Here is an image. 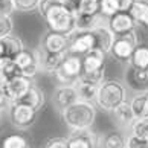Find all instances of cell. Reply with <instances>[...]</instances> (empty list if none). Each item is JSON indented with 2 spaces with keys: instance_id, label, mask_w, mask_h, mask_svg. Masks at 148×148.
Instances as JSON below:
<instances>
[{
  "instance_id": "cell-1",
  "label": "cell",
  "mask_w": 148,
  "mask_h": 148,
  "mask_svg": "<svg viewBox=\"0 0 148 148\" xmlns=\"http://www.w3.org/2000/svg\"><path fill=\"white\" fill-rule=\"evenodd\" d=\"M61 118L70 130L92 128L96 119V108L93 106V102L79 99L73 102L72 106L66 107L64 110H61Z\"/></svg>"
},
{
  "instance_id": "cell-2",
  "label": "cell",
  "mask_w": 148,
  "mask_h": 148,
  "mask_svg": "<svg viewBox=\"0 0 148 148\" xmlns=\"http://www.w3.org/2000/svg\"><path fill=\"white\" fill-rule=\"evenodd\" d=\"M43 18L46 20L49 31H55L69 37L76 31V14L66 6L63 0H58Z\"/></svg>"
},
{
  "instance_id": "cell-3",
  "label": "cell",
  "mask_w": 148,
  "mask_h": 148,
  "mask_svg": "<svg viewBox=\"0 0 148 148\" xmlns=\"http://www.w3.org/2000/svg\"><path fill=\"white\" fill-rule=\"evenodd\" d=\"M124 101H127L125 86L118 79H106L98 89V96L95 102L104 112L113 113Z\"/></svg>"
},
{
  "instance_id": "cell-4",
  "label": "cell",
  "mask_w": 148,
  "mask_h": 148,
  "mask_svg": "<svg viewBox=\"0 0 148 148\" xmlns=\"http://www.w3.org/2000/svg\"><path fill=\"white\" fill-rule=\"evenodd\" d=\"M81 73H83V57L67 52L53 75L61 86H75Z\"/></svg>"
},
{
  "instance_id": "cell-5",
  "label": "cell",
  "mask_w": 148,
  "mask_h": 148,
  "mask_svg": "<svg viewBox=\"0 0 148 148\" xmlns=\"http://www.w3.org/2000/svg\"><path fill=\"white\" fill-rule=\"evenodd\" d=\"M138 45H139V40H138L136 29L130 31L124 35H116L110 49V55L121 63H130L131 55H133Z\"/></svg>"
},
{
  "instance_id": "cell-6",
  "label": "cell",
  "mask_w": 148,
  "mask_h": 148,
  "mask_svg": "<svg viewBox=\"0 0 148 148\" xmlns=\"http://www.w3.org/2000/svg\"><path fill=\"white\" fill-rule=\"evenodd\" d=\"M9 119L11 124L17 128H29L37 119V110L26 106L23 102H11L9 106Z\"/></svg>"
},
{
  "instance_id": "cell-7",
  "label": "cell",
  "mask_w": 148,
  "mask_h": 148,
  "mask_svg": "<svg viewBox=\"0 0 148 148\" xmlns=\"http://www.w3.org/2000/svg\"><path fill=\"white\" fill-rule=\"evenodd\" d=\"M92 49H95V37H93L92 31H75L70 35L69 53L83 57Z\"/></svg>"
},
{
  "instance_id": "cell-8",
  "label": "cell",
  "mask_w": 148,
  "mask_h": 148,
  "mask_svg": "<svg viewBox=\"0 0 148 148\" xmlns=\"http://www.w3.org/2000/svg\"><path fill=\"white\" fill-rule=\"evenodd\" d=\"M32 86V78L25 75H17L14 78H9L8 84L5 86V93L9 102L20 101L21 98L26 95V92L31 89Z\"/></svg>"
},
{
  "instance_id": "cell-9",
  "label": "cell",
  "mask_w": 148,
  "mask_h": 148,
  "mask_svg": "<svg viewBox=\"0 0 148 148\" xmlns=\"http://www.w3.org/2000/svg\"><path fill=\"white\" fill-rule=\"evenodd\" d=\"M136 20L130 12L119 11L112 17H108V28L113 31L114 35H124L127 32L136 29Z\"/></svg>"
},
{
  "instance_id": "cell-10",
  "label": "cell",
  "mask_w": 148,
  "mask_h": 148,
  "mask_svg": "<svg viewBox=\"0 0 148 148\" xmlns=\"http://www.w3.org/2000/svg\"><path fill=\"white\" fill-rule=\"evenodd\" d=\"M37 52L38 57V64H40V70L46 73H55V70L60 67V64L64 60V57L67 55V52H49L45 51L41 46Z\"/></svg>"
},
{
  "instance_id": "cell-11",
  "label": "cell",
  "mask_w": 148,
  "mask_h": 148,
  "mask_svg": "<svg viewBox=\"0 0 148 148\" xmlns=\"http://www.w3.org/2000/svg\"><path fill=\"white\" fill-rule=\"evenodd\" d=\"M15 63L18 64V67L21 69V75H25V76L34 78V76L40 72L38 57H37V52H34V51L23 49V51L17 55V58H15Z\"/></svg>"
},
{
  "instance_id": "cell-12",
  "label": "cell",
  "mask_w": 148,
  "mask_h": 148,
  "mask_svg": "<svg viewBox=\"0 0 148 148\" xmlns=\"http://www.w3.org/2000/svg\"><path fill=\"white\" fill-rule=\"evenodd\" d=\"M125 83L131 90L145 93L148 92V72L130 64V67L125 72Z\"/></svg>"
},
{
  "instance_id": "cell-13",
  "label": "cell",
  "mask_w": 148,
  "mask_h": 148,
  "mask_svg": "<svg viewBox=\"0 0 148 148\" xmlns=\"http://www.w3.org/2000/svg\"><path fill=\"white\" fill-rule=\"evenodd\" d=\"M69 43H70L69 35L60 34L55 31H49L43 37L41 47L49 52H69Z\"/></svg>"
},
{
  "instance_id": "cell-14",
  "label": "cell",
  "mask_w": 148,
  "mask_h": 148,
  "mask_svg": "<svg viewBox=\"0 0 148 148\" xmlns=\"http://www.w3.org/2000/svg\"><path fill=\"white\" fill-rule=\"evenodd\" d=\"M76 101H79L76 84L75 86H61L53 93V102H55V106L60 110H64L66 107L72 106Z\"/></svg>"
},
{
  "instance_id": "cell-15",
  "label": "cell",
  "mask_w": 148,
  "mask_h": 148,
  "mask_svg": "<svg viewBox=\"0 0 148 148\" xmlns=\"http://www.w3.org/2000/svg\"><path fill=\"white\" fill-rule=\"evenodd\" d=\"M67 140H69V148H95L96 145V138L90 128L72 130Z\"/></svg>"
},
{
  "instance_id": "cell-16",
  "label": "cell",
  "mask_w": 148,
  "mask_h": 148,
  "mask_svg": "<svg viewBox=\"0 0 148 148\" xmlns=\"http://www.w3.org/2000/svg\"><path fill=\"white\" fill-rule=\"evenodd\" d=\"M92 34L95 37V47L101 49V51H104L106 53H110L112 45H113L114 38H116V35L113 34V31L108 28V26L99 25L92 31Z\"/></svg>"
},
{
  "instance_id": "cell-17",
  "label": "cell",
  "mask_w": 148,
  "mask_h": 148,
  "mask_svg": "<svg viewBox=\"0 0 148 148\" xmlns=\"http://www.w3.org/2000/svg\"><path fill=\"white\" fill-rule=\"evenodd\" d=\"M106 67V52L101 49H92L83 55V70L92 72V70H99Z\"/></svg>"
},
{
  "instance_id": "cell-18",
  "label": "cell",
  "mask_w": 148,
  "mask_h": 148,
  "mask_svg": "<svg viewBox=\"0 0 148 148\" xmlns=\"http://www.w3.org/2000/svg\"><path fill=\"white\" fill-rule=\"evenodd\" d=\"M0 41L3 45V58H8V60H15L18 53L25 49L21 40L14 35H8V37L2 38Z\"/></svg>"
},
{
  "instance_id": "cell-19",
  "label": "cell",
  "mask_w": 148,
  "mask_h": 148,
  "mask_svg": "<svg viewBox=\"0 0 148 148\" xmlns=\"http://www.w3.org/2000/svg\"><path fill=\"white\" fill-rule=\"evenodd\" d=\"M113 114H114L116 122L119 125H122V127H131V124H133L134 119H136L133 107H131V102H128V101H124L116 110L113 112Z\"/></svg>"
},
{
  "instance_id": "cell-20",
  "label": "cell",
  "mask_w": 148,
  "mask_h": 148,
  "mask_svg": "<svg viewBox=\"0 0 148 148\" xmlns=\"http://www.w3.org/2000/svg\"><path fill=\"white\" fill-rule=\"evenodd\" d=\"M18 102H23V104H26V106H29V107L34 108V110L38 112L43 106H45V93H43V90L38 89L37 86L32 84L31 89L26 92V95L21 98Z\"/></svg>"
},
{
  "instance_id": "cell-21",
  "label": "cell",
  "mask_w": 148,
  "mask_h": 148,
  "mask_svg": "<svg viewBox=\"0 0 148 148\" xmlns=\"http://www.w3.org/2000/svg\"><path fill=\"white\" fill-rule=\"evenodd\" d=\"M102 148H125L127 147V139L121 131H108L101 139Z\"/></svg>"
},
{
  "instance_id": "cell-22",
  "label": "cell",
  "mask_w": 148,
  "mask_h": 148,
  "mask_svg": "<svg viewBox=\"0 0 148 148\" xmlns=\"http://www.w3.org/2000/svg\"><path fill=\"white\" fill-rule=\"evenodd\" d=\"M101 25V14H76V31H93Z\"/></svg>"
},
{
  "instance_id": "cell-23",
  "label": "cell",
  "mask_w": 148,
  "mask_h": 148,
  "mask_svg": "<svg viewBox=\"0 0 148 148\" xmlns=\"http://www.w3.org/2000/svg\"><path fill=\"white\" fill-rule=\"evenodd\" d=\"M130 14L134 17L136 23L144 26L148 31V2H136L133 3V6L130 9Z\"/></svg>"
},
{
  "instance_id": "cell-24",
  "label": "cell",
  "mask_w": 148,
  "mask_h": 148,
  "mask_svg": "<svg viewBox=\"0 0 148 148\" xmlns=\"http://www.w3.org/2000/svg\"><path fill=\"white\" fill-rule=\"evenodd\" d=\"M76 89H78V96H79L81 101H87V102L96 101L99 86L84 83V81H78V83H76Z\"/></svg>"
},
{
  "instance_id": "cell-25",
  "label": "cell",
  "mask_w": 148,
  "mask_h": 148,
  "mask_svg": "<svg viewBox=\"0 0 148 148\" xmlns=\"http://www.w3.org/2000/svg\"><path fill=\"white\" fill-rule=\"evenodd\" d=\"M130 64L139 69H147L148 67V46L145 45H138V47L134 49L133 55H131Z\"/></svg>"
},
{
  "instance_id": "cell-26",
  "label": "cell",
  "mask_w": 148,
  "mask_h": 148,
  "mask_svg": "<svg viewBox=\"0 0 148 148\" xmlns=\"http://www.w3.org/2000/svg\"><path fill=\"white\" fill-rule=\"evenodd\" d=\"M131 107H133L136 119L148 118V96H147V93L134 96L133 99H131Z\"/></svg>"
},
{
  "instance_id": "cell-27",
  "label": "cell",
  "mask_w": 148,
  "mask_h": 148,
  "mask_svg": "<svg viewBox=\"0 0 148 148\" xmlns=\"http://www.w3.org/2000/svg\"><path fill=\"white\" fill-rule=\"evenodd\" d=\"M2 148H29V142L20 133H12L5 136L2 140Z\"/></svg>"
},
{
  "instance_id": "cell-28",
  "label": "cell",
  "mask_w": 148,
  "mask_h": 148,
  "mask_svg": "<svg viewBox=\"0 0 148 148\" xmlns=\"http://www.w3.org/2000/svg\"><path fill=\"white\" fill-rule=\"evenodd\" d=\"M78 81H84V83L101 86L104 81H106V67H102L99 70H92V72H84L83 70V73H81Z\"/></svg>"
},
{
  "instance_id": "cell-29",
  "label": "cell",
  "mask_w": 148,
  "mask_h": 148,
  "mask_svg": "<svg viewBox=\"0 0 148 148\" xmlns=\"http://www.w3.org/2000/svg\"><path fill=\"white\" fill-rule=\"evenodd\" d=\"M78 14H89V15L101 14V0H79Z\"/></svg>"
},
{
  "instance_id": "cell-30",
  "label": "cell",
  "mask_w": 148,
  "mask_h": 148,
  "mask_svg": "<svg viewBox=\"0 0 148 148\" xmlns=\"http://www.w3.org/2000/svg\"><path fill=\"white\" fill-rule=\"evenodd\" d=\"M131 133L142 138H148V118H139L134 119L131 124Z\"/></svg>"
},
{
  "instance_id": "cell-31",
  "label": "cell",
  "mask_w": 148,
  "mask_h": 148,
  "mask_svg": "<svg viewBox=\"0 0 148 148\" xmlns=\"http://www.w3.org/2000/svg\"><path fill=\"white\" fill-rule=\"evenodd\" d=\"M12 29H14V23H12L11 15L0 14V40L12 34Z\"/></svg>"
},
{
  "instance_id": "cell-32",
  "label": "cell",
  "mask_w": 148,
  "mask_h": 148,
  "mask_svg": "<svg viewBox=\"0 0 148 148\" xmlns=\"http://www.w3.org/2000/svg\"><path fill=\"white\" fill-rule=\"evenodd\" d=\"M116 12H119L118 0H101V15L112 17Z\"/></svg>"
},
{
  "instance_id": "cell-33",
  "label": "cell",
  "mask_w": 148,
  "mask_h": 148,
  "mask_svg": "<svg viewBox=\"0 0 148 148\" xmlns=\"http://www.w3.org/2000/svg\"><path fill=\"white\" fill-rule=\"evenodd\" d=\"M15 9L21 11V12H29V11L38 9L40 0H14Z\"/></svg>"
},
{
  "instance_id": "cell-34",
  "label": "cell",
  "mask_w": 148,
  "mask_h": 148,
  "mask_svg": "<svg viewBox=\"0 0 148 148\" xmlns=\"http://www.w3.org/2000/svg\"><path fill=\"white\" fill-rule=\"evenodd\" d=\"M127 148H148V138H142V136L131 133L127 138Z\"/></svg>"
},
{
  "instance_id": "cell-35",
  "label": "cell",
  "mask_w": 148,
  "mask_h": 148,
  "mask_svg": "<svg viewBox=\"0 0 148 148\" xmlns=\"http://www.w3.org/2000/svg\"><path fill=\"white\" fill-rule=\"evenodd\" d=\"M45 148H69V140L66 138H51L46 140Z\"/></svg>"
},
{
  "instance_id": "cell-36",
  "label": "cell",
  "mask_w": 148,
  "mask_h": 148,
  "mask_svg": "<svg viewBox=\"0 0 148 148\" xmlns=\"http://www.w3.org/2000/svg\"><path fill=\"white\" fill-rule=\"evenodd\" d=\"M15 11L14 0H0V14L2 15H11Z\"/></svg>"
},
{
  "instance_id": "cell-37",
  "label": "cell",
  "mask_w": 148,
  "mask_h": 148,
  "mask_svg": "<svg viewBox=\"0 0 148 148\" xmlns=\"http://www.w3.org/2000/svg\"><path fill=\"white\" fill-rule=\"evenodd\" d=\"M58 0H40V5H38V12H40L41 17H45L46 12L51 9L53 5H55Z\"/></svg>"
},
{
  "instance_id": "cell-38",
  "label": "cell",
  "mask_w": 148,
  "mask_h": 148,
  "mask_svg": "<svg viewBox=\"0 0 148 148\" xmlns=\"http://www.w3.org/2000/svg\"><path fill=\"white\" fill-rule=\"evenodd\" d=\"M134 0H118L119 5V11H125V12H130L131 6H133Z\"/></svg>"
},
{
  "instance_id": "cell-39",
  "label": "cell",
  "mask_w": 148,
  "mask_h": 148,
  "mask_svg": "<svg viewBox=\"0 0 148 148\" xmlns=\"http://www.w3.org/2000/svg\"><path fill=\"white\" fill-rule=\"evenodd\" d=\"M8 81H9V78L2 72V70H0V87H2V89H5V86L8 84Z\"/></svg>"
},
{
  "instance_id": "cell-40",
  "label": "cell",
  "mask_w": 148,
  "mask_h": 148,
  "mask_svg": "<svg viewBox=\"0 0 148 148\" xmlns=\"http://www.w3.org/2000/svg\"><path fill=\"white\" fill-rule=\"evenodd\" d=\"M6 101H8V98H6V93H5V89L0 87V107H3Z\"/></svg>"
},
{
  "instance_id": "cell-41",
  "label": "cell",
  "mask_w": 148,
  "mask_h": 148,
  "mask_svg": "<svg viewBox=\"0 0 148 148\" xmlns=\"http://www.w3.org/2000/svg\"><path fill=\"white\" fill-rule=\"evenodd\" d=\"M3 58V45H2V41H0V60Z\"/></svg>"
},
{
  "instance_id": "cell-42",
  "label": "cell",
  "mask_w": 148,
  "mask_h": 148,
  "mask_svg": "<svg viewBox=\"0 0 148 148\" xmlns=\"http://www.w3.org/2000/svg\"><path fill=\"white\" fill-rule=\"evenodd\" d=\"M0 119H2V107H0Z\"/></svg>"
},
{
  "instance_id": "cell-43",
  "label": "cell",
  "mask_w": 148,
  "mask_h": 148,
  "mask_svg": "<svg viewBox=\"0 0 148 148\" xmlns=\"http://www.w3.org/2000/svg\"><path fill=\"white\" fill-rule=\"evenodd\" d=\"M136 2H148V0H136Z\"/></svg>"
},
{
  "instance_id": "cell-44",
  "label": "cell",
  "mask_w": 148,
  "mask_h": 148,
  "mask_svg": "<svg viewBox=\"0 0 148 148\" xmlns=\"http://www.w3.org/2000/svg\"><path fill=\"white\" fill-rule=\"evenodd\" d=\"M145 70H147V72H148V67H147V69H145Z\"/></svg>"
},
{
  "instance_id": "cell-45",
  "label": "cell",
  "mask_w": 148,
  "mask_h": 148,
  "mask_svg": "<svg viewBox=\"0 0 148 148\" xmlns=\"http://www.w3.org/2000/svg\"><path fill=\"white\" fill-rule=\"evenodd\" d=\"M145 93H147V96H148V92H145Z\"/></svg>"
},
{
  "instance_id": "cell-46",
  "label": "cell",
  "mask_w": 148,
  "mask_h": 148,
  "mask_svg": "<svg viewBox=\"0 0 148 148\" xmlns=\"http://www.w3.org/2000/svg\"><path fill=\"white\" fill-rule=\"evenodd\" d=\"M125 148H127V147H125Z\"/></svg>"
}]
</instances>
